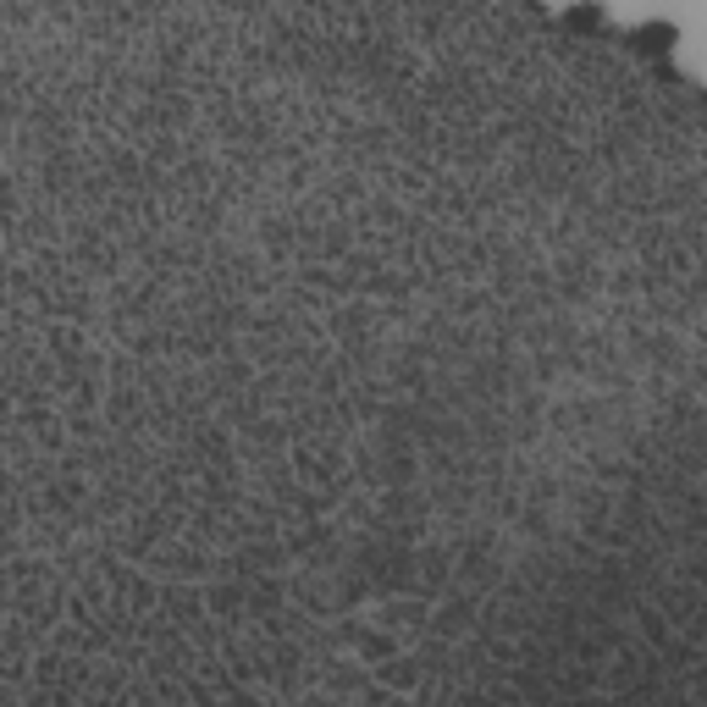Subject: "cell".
Instances as JSON below:
<instances>
[{"instance_id": "6da1fadb", "label": "cell", "mask_w": 707, "mask_h": 707, "mask_svg": "<svg viewBox=\"0 0 707 707\" xmlns=\"http://www.w3.org/2000/svg\"><path fill=\"white\" fill-rule=\"evenodd\" d=\"M674 45V28L663 22H647V28H635V50H647V55H663Z\"/></svg>"}]
</instances>
